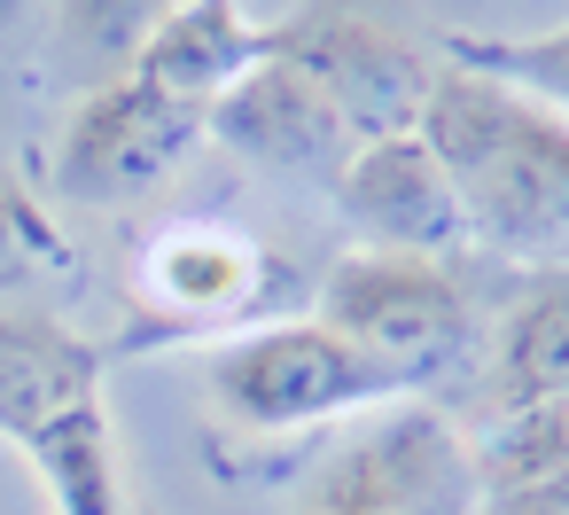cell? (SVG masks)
Here are the masks:
<instances>
[{
    "label": "cell",
    "mask_w": 569,
    "mask_h": 515,
    "mask_svg": "<svg viewBox=\"0 0 569 515\" xmlns=\"http://www.w3.org/2000/svg\"><path fill=\"white\" fill-rule=\"evenodd\" d=\"M110 351L40 313H0V445L24 453L48 422L102 398Z\"/></svg>",
    "instance_id": "cell-11"
},
{
    "label": "cell",
    "mask_w": 569,
    "mask_h": 515,
    "mask_svg": "<svg viewBox=\"0 0 569 515\" xmlns=\"http://www.w3.org/2000/svg\"><path fill=\"white\" fill-rule=\"evenodd\" d=\"M320 328L343 336L375 375H390L406 398L460 375L476 359V305L452 266L437 258H390L351 250L320 281Z\"/></svg>",
    "instance_id": "cell-2"
},
{
    "label": "cell",
    "mask_w": 569,
    "mask_h": 515,
    "mask_svg": "<svg viewBox=\"0 0 569 515\" xmlns=\"http://www.w3.org/2000/svg\"><path fill=\"white\" fill-rule=\"evenodd\" d=\"M281 48H289V56L305 63V79L328 95V110H336V126H343L351 149L421 126V102H429L437 63H421L398 32L359 24V17H320V24L281 32Z\"/></svg>",
    "instance_id": "cell-8"
},
{
    "label": "cell",
    "mask_w": 569,
    "mask_h": 515,
    "mask_svg": "<svg viewBox=\"0 0 569 515\" xmlns=\"http://www.w3.org/2000/svg\"><path fill=\"white\" fill-rule=\"evenodd\" d=\"M63 266H71L63 227L40 211V196H32L24 180L0 172V297H24V289H40L48 274H63Z\"/></svg>",
    "instance_id": "cell-15"
},
{
    "label": "cell",
    "mask_w": 569,
    "mask_h": 515,
    "mask_svg": "<svg viewBox=\"0 0 569 515\" xmlns=\"http://www.w3.org/2000/svg\"><path fill=\"white\" fill-rule=\"evenodd\" d=\"M17 460L40 476V492H48L56 515H133L126 507V460H118V437H110V406L102 398H87L63 422H48Z\"/></svg>",
    "instance_id": "cell-12"
},
{
    "label": "cell",
    "mask_w": 569,
    "mask_h": 515,
    "mask_svg": "<svg viewBox=\"0 0 569 515\" xmlns=\"http://www.w3.org/2000/svg\"><path fill=\"white\" fill-rule=\"evenodd\" d=\"M336 211L351 219V235L367 250H390V258H452L468 250V219H460V196L437 165V149L413 133H382V141H359L343 165H336Z\"/></svg>",
    "instance_id": "cell-7"
},
{
    "label": "cell",
    "mask_w": 569,
    "mask_h": 515,
    "mask_svg": "<svg viewBox=\"0 0 569 515\" xmlns=\"http://www.w3.org/2000/svg\"><path fill=\"white\" fill-rule=\"evenodd\" d=\"M24 9H32V0H0V32H9V24H17Z\"/></svg>",
    "instance_id": "cell-16"
},
{
    "label": "cell",
    "mask_w": 569,
    "mask_h": 515,
    "mask_svg": "<svg viewBox=\"0 0 569 515\" xmlns=\"http://www.w3.org/2000/svg\"><path fill=\"white\" fill-rule=\"evenodd\" d=\"M266 56H281V32L250 24L242 0H164V9L149 17L141 48H133V79H149L157 95L188 102L211 118L219 95H234Z\"/></svg>",
    "instance_id": "cell-10"
},
{
    "label": "cell",
    "mask_w": 569,
    "mask_h": 515,
    "mask_svg": "<svg viewBox=\"0 0 569 515\" xmlns=\"http://www.w3.org/2000/svg\"><path fill=\"white\" fill-rule=\"evenodd\" d=\"M445 63L499 79V87L546 102L553 118H569V24H553V32H452Z\"/></svg>",
    "instance_id": "cell-14"
},
{
    "label": "cell",
    "mask_w": 569,
    "mask_h": 515,
    "mask_svg": "<svg viewBox=\"0 0 569 515\" xmlns=\"http://www.w3.org/2000/svg\"><path fill=\"white\" fill-rule=\"evenodd\" d=\"M203 126H211L219 149H234V157H250V165H266V172H328V180H336V165L351 157V141H343L328 95L305 79V63H297L289 48L266 56L234 95H219Z\"/></svg>",
    "instance_id": "cell-9"
},
{
    "label": "cell",
    "mask_w": 569,
    "mask_h": 515,
    "mask_svg": "<svg viewBox=\"0 0 569 515\" xmlns=\"http://www.w3.org/2000/svg\"><path fill=\"white\" fill-rule=\"evenodd\" d=\"M421 141L460 196L468 250L530 274H569V118L499 79L437 63Z\"/></svg>",
    "instance_id": "cell-1"
},
{
    "label": "cell",
    "mask_w": 569,
    "mask_h": 515,
    "mask_svg": "<svg viewBox=\"0 0 569 515\" xmlns=\"http://www.w3.org/2000/svg\"><path fill=\"white\" fill-rule=\"evenodd\" d=\"M499 414L569 406V274H538V289L499 328Z\"/></svg>",
    "instance_id": "cell-13"
},
{
    "label": "cell",
    "mask_w": 569,
    "mask_h": 515,
    "mask_svg": "<svg viewBox=\"0 0 569 515\" xmlns=\"http://www.w3.org/2000/svg\"><path fill=\"white\" fill-rule=\"evenodd\" d=\"M305 515H483V460L429 398L375 406V429L336 453Z\"/></svg>",
    "instance_id": "cell-5"
},
{
    "label": "cell",
    "mask_w": 569,
    "mask_h": 515,
    "mask_svg": "<svg viewBox=\"0 0 569 515\" xmlns=\"http://www.w3.org/2000/svg\"><path fill=\"white\" fill-rule=\"evenodd\" d=\"M211 406L227 429L242 437H297L343 414H375L398 406L406 390L390 375H375L343 336H328L320 320H266L242 328L211 351Z\"/></svg>",
    "instance_id": "cell-3"
},
{
    "label": "cell",
    "mask_w": 569,
    "mask_h": 515,
    "mask_svg": "<svg viewBox=\"0 0 569 515\" xmlns=\"http://www.w3.org/2000/svg\"><path fill=\"white\" fill-rule=\"evenodd\" d=\"M289 297V266L227 227V219H172L141 242L133 258V305L149 320V336H242L281 320Z\"/></svg>",
    "instance_id": "cell-4"
},
{
    "label": "cell",
    "mask_w": 569,
    "mask_h": 515,
    "mask_svg": "<svg viewBox=\"0 0 569 515\" xmlns=\"http://www.w3.org/2000/svg\"><path fill=\"white\" fill-rule=\"evenodd\" d=\"M203 141H211L203 110L157 95L133 71H118L71 110V126L56 141V196L87 204V211H118L149 188H164Z\"/></svg>",
    "instance_id": "cell-6"
}]
</instances>
